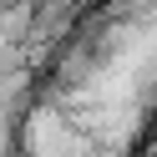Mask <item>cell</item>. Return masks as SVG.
I'll use <instances>...</instances> for the list:
<instances>
[{
	"label": "cell",
	"instance_id": "cell-1",
	"mask_svg": "<svg viewBox=\"0 0 157 157\" xmlns=\"http://www.w3.org/2000/svg\"><path fill=\"white\" fill-rule=\"evenodd\" d=\"M157 112V0H96L71 25L25 112L31 157H127Z\"/></svg>",
	"mask_w": 157,
	"mask_h": 157
}]
</instances>
